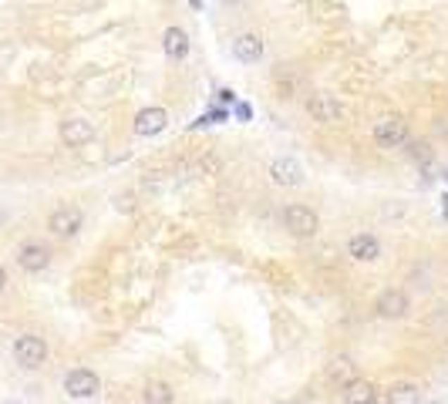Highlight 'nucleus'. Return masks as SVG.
<instances>
[{
    "instance_id": "1",
    "label": "nucleus",
    "mask_w": 448,
    "mask_h": 404,
    "mask_svg": "<svg viewBox=\"0 0 448 404\" xmlns=\"http://www.w3.org/2000/svg\"><path fill=\"white\" fill-rule=\"evenodd\" d=\"M283 226L297 239H310V236H317V229H321V216L310 206H304V202H294V206L283 209Z\"/></svg>"
},
{
    "instance_id": "2",
    "label": "nucleus",
    "mask_w": 448,
    "mask_h": 404,
    "mask_svg": "<svg viewBox=\"0 0 448 404\" xmlns=\"http://www.w3.org/2000/svg\"><path fill=\"white\" fill-rule=\"evenodd\" d=\"M14 360L24 367V371H37V367L47 360L44 337H37V334H20V337L14 341Z\"/></svg>"
},
{
    "instance_id": "3",
    "label": "nucleus",
    "mask_w": 448,
    "mask_h": 404,
    "mask_svg": "<svg viewBox=\"0 0 448 404\" xmlns=\"http://www.w3.org/2000/svg\"><path fill=\"white\" fill-rule=\"evenodd\" d=\"M98 388H101V381H98V374L88 371V367H75V371L64 374V394H68V398L85 401V398H94Z\"/></svg>"
},
{
    "instance_id": "4",
    "label": "nucleus",
    "mask_w": 448,
    "mask_h": 404,
    "mask_svg": "<svg viewBox=\"0 0 448 404\" xmlns=\"http://www.w3.org/2000/svg\"><path fill=\"white\" fill-rule=\"evenodd\" d=\"M81 222H85V213H81L77 206H58V209L47 216V229L54 236H61V239H68V236H75L77 229H81Z\"/></svg>"
},
{
    "instance_id": "5",
    "label": "nucleus",
    "mask_w": 448,
    "mask_h": 404,
    "mask_svg": "<svg viewBox=\"0 0 448 404\" xmlns=\"http://www.w3.org/2000/svg\"><path fill=\"white\" fill-rule=\"evenodd\" d=\"M47 263H51V249H47L44 243L27 239V243L17 246V266H20L24 273H41V270H47Z\"/></svg>"
},
{
    "instance_id": "6",
    "label": "nucleus",
    "mask_w": 448,
    "mask_h": 404,
    "mask_svg": "<svg viewBox=\"0 0 448 404\" xmlns=\"http://www.w3.org/2000/svg\"><path fill=\"white\" fill-rule=\"evenodd\" d=\"M374 310H378V317H385V320H402V317H408V310H411V300H408V293L404 290H385V293L374 300Z\"/></svg>"
},
{
    "instance_id": "7",
    "label": "nucleus",
    "mask_w": 448,
    "mask_h": 404,
    "mask_svg": "<svg viewBox=\"0 0 448 404\" xmlns=\"http://www.w3.org/2000/svg\"><path fill=\"white\" fill-rule=\"evenodd\" d=\"M270 175L277 186H287V189H297L304 186V165L297 162L294 156H280L270 162Z\"/></svg>"
},
{
    "instance_id": "8",
    "label": "nucleus",
    "mask_w": 448,
    "mask_h": 404,
    "mask_svg": "<svg viewBox=\"0 0 448 404\" xmlns=\"http://www.w3.org/2000/svg\"><path fill=\"white\" fill-rule=\"evenodd\" d=\"M371 135L381 149H402L404 141H408V125L402 118H381V122L374 125Z\"/></svg>"
},
{
    "instance_id": "9",
    "label": "nucleus",
    "mask_w": 448,
    "mask_h": 404,
    "mask_svg": "<svg viewBox=\"0 0 448 404\" xmlns=\"http://www.w3.org/2000/svg\"><path fill=\"white\" fill-rule=\"evenodd\" d=\"M347 256H354L357 263H374V260L381 256V243H378V236H374V233L351 236V243H347Z\"/></svg>"
},
{
    "instance_id": "10",
    "label": "nucleus",
    "mask_w": 448,
    "mask_h": 404,
    "mask_svg": "<svg viewBox=\"0 0 448 404\" xmlns=\"http://www.w3.org/2000/svg\"><path fill=\"white\" fill-rule=\"evenodd\" d=\"M307 111L317 118V122H324V125H330V122H337L340 118V101L334 98V94H327V91H317L313 98L307 101Z\"/></svg>"
},
{
    "instance_id": "11",
    "label": "nucleus",
    "mask_w": 448,
    "mask_h": 404,
    "mask_svg": "<svg viewBox=\"0 0 448 404\" xmlns=\"http://www.w3.org/2000/svg\"><path fill=\"white\" fill-rule=\"evenodd\" d=\"M166 125H169V111L166 108H145V111H139V118H135V135L152 139V135H158Z\"/></svg>"
},
{
    "instance_id": "12",
    "label": "nucleus",
    "mask_w": 448,
    "mask_h": 404,
    "mask_svg": "<svg viewBox=\"0 0 448 404\" xmlns=\"http://www.w3.org/2000/svg\"><path fill=\"white\" fill-rule=\"evenodd\" d=\"M232 58L243 64H253L263 58V41L256 34H236L232 37Z\"/></svg>"
},
{
    "instance_id": "13",
    "label": "nucleus",
    "mask_w": 448,
    "mask_h": 404,
    "mask_svg": "<svg viewBox=\"0 0 448 404\" xmlns=\"http://www.w3.org/2000/svg\"><path fill=\"white\" fill-rule=\"evenodd\" d=\"M61 139L71 145V149H77V145H88V141L94 139V125L85 122V118H68V122L61 125Z\"/></svg>"
},
{
    "instance_id": "14",
    "label": "nucleus",
    "mask_w": 448,
    "mask_h": 404,
    "mask_svg": "<svg viewBox=\"0 0 448 404\" xmlns=\"http://www.w3.org/2000/svg\"><path fill=\"white\" fill-rule=\"evenodd\" d=\"M344 404H378V388H374L371 381L357 377V381H351L344 388Z\"/></svg>"
},
{
    "instance_id": "15",
    "label": "nucleus",
    "mask_w": 448,
    "mask_h": 404,
    "mask_svg": "<svg viewBox=\"0 0 448 404\" xmlns=\"http://www.w3.org/2000/svg\"><path fill=\"white\" fill-rule=\"evenodd\" d=\"M162 47H166V54H169L172 61H182L189 54V34L182 27H169L166 37H162Z\"/></svg>"
},
{
    "instance_id": "16",
    "label": "nucleus",
    "mask_w": 448,
    "mask_h": 404,
    "mask_svg": "<svg viewBox=\"0 0 448 404\" xmlns=\"http://www.w3.org/2000/svg\"><path fill=\"white\" fill-rule=\"evenodd\" d=\"M387 404H421V391L411 381H398L387 388Z\"/></svg>"
},
{
    "instance_id": "17",
    "label": "nucleus",
    "mask_w": 448,
    "mask_h": 404,
    "mask_svg": "<svg viewBox=\"0 0 448 404\" xmlns=\"http://www.w3.org/2000/svg\"><path fill=\"white\" fill-rule=\"evenodd\" d=\"M327 381H330V384H337V388L344 391V388H347V384H351V381H357L354 364H351V360H347V358L334 360V364L327 367Z\"/></svg>"
},
{
    "instance_id": "18",
    "label": "nucleus",
    "mask_w": 448,
    "mask_h": 404,
    "mask_svg": "<svg viewBox=\"0 0 448 404\" xmlns=\"http://www.w3.org/2000/svg\"><path fill=\"white\" fill-rule=\"evenodd\" d=\"M145 401L149 404H172L175 394H172V388L166 381H149V384H145Z\"/></svg>"
},
{
    "instance_id": "19",
    "label": "nucleus",
    "mask_w": 448,
    "mask_h": 404,
    "mask_svg": "<svg viewBox=\"0 0 448 404\" xmlns=\"http://www.w3.org/2000/svg\"><path fill=\"white\" fill-rule=\"evenodd\" d=\"M7 290V273H4V266H0V293Z\"/></svg>"
},
{
    "instance_id": "20",
    "label": "nucleus",
    "mask_w": 448,
    "mask_h": 404,
    "mask_svg": "<svg viewBox=\"0 0 448 404\" xmlns=\"http://www.w3.org/2000/svg\"><path fill=\"white\" fill-rule=\"evenodd\" d=\"M223 4H239V0H223Z\"/></svg>"
},
{
    "instance_id": "21",
    "label": "nucleus",
    "mask_w": 448,
    "mask_h": 404,
    "mask_svg": "<svg viewBox=\"0 0 448 404\" xmlns=\"http://www.w3.org/2000/svg\"><path fill=\"white\" fill-rule=\"evenodd\" d=\"M277 404H290V401H277Z\"/></svg>"
},
{
    "instance_id": "22",
    "label": "nucleus",
    "mask_w": 448,
    "mask_h": 404,
    "mask_svg": "<svg viewBox=\"0 0 448 404\" xmlns=\"http://www.w3.org/2000/svg\"><path fill=\"white\" fill-rule=\"evenodd\" d=\"M7 404H11V401H7Z\"/></svg>"
}]
</instances>
